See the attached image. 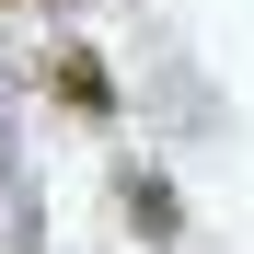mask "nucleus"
<instances>
[{
    "mask_svg": "<svg viewBox=\"0 0 254 254\" xmlns=\"http://www.w3.org/2000/svg\"><path fill=\"white\" fill-rule=\"evenodd\" d=\"M47 81H58V104H69L81 127H104V116H116V69H104L93 47H58V58H47Z\"/></svg>",
    "mask_w": 254,
    "mask_h": 254,
    "instance_id": "nucleus-1",
    "label": "nucleus"
},
{
    "mask_svg": "<svg viewBox=\"0 0 254 254\" xmlns=\"http://www.w3.org/2000/svg\"><path fill=\"white\" fill-rule=\"evenodd\" d=\"M127 231L139 243H174V185L162 174H127Z\"/></svg>",
    "mask_w": 254,
    "mask_h": 254,
    "instance_id": "nucleus-2",
    "label": "nucleus"
}]
</instances>
